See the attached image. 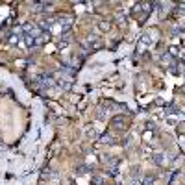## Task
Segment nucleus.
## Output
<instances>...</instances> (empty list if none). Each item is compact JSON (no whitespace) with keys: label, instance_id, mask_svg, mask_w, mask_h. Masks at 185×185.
Here are the masks:
<instances>
[{"label":"nucleus","instance_id":"1","mask_svg":"<svg viewBox=\"0 0 185 185\" xmlns=\"http://www.w3.org/2000/svg\"><path fill=\"white\" fill-rule=\"evenodd\" d=\"M37 81H39V85H41V87H45V89L54 87V78L48 76V74H41V76L37 78Z\"/></svg>","mask_w":185,"mask_h":185},{"label":"nucleus","instance_id":"2","mask_svg":"<svg viewBox=\"0 0 185 185\" xmlns=\"http://www.w3.org/2000/svg\"><path fill=\"white\" fill-rule=\"evenodd\" d=\"M152 159H154L155 165H159V167H165L167 163H168L167 154H152Z\"/></svg>","mask_w":185,"mask_h":185},{"label":"nucleus","instance_id":"3","mask_svg":"<svg viewBox=\"0 0 185 185\" xmlns=\"http://www.w3.org/2000/svg\"><path fill=\"white\" fill-rule=\"evenodd\" d=\"M58 20H59V24H61V28H63V32H68V28L72 26V17H68V15L59 17Z\"/></svg>","mask_w":185,"mask_h":185},{"label":"nucleus","instance_id":"4","mask_svg":"<svg viewBox=\"0 0 185 185\" xmlns=\"http://www.w3.org/2000/svg\"><path fill=\"white\" fill-rule=\"evenodd\" d=\"M52 26H54V19H45V20H41V22H39L41 32H50Z\"/></svg>","mask_w":185,"mask_h":185},{"label":"nucleus","instance_id":"5","mask_svg":"<svg viewBox=\"0 0 185 185\" xmlns=\"http://www.w3.org/2000/svg\"><path fill=\"white\" fill-rule=\"evenodd\" d=\"M50 6H52L50 2H39V4H33V6H32V9L39 13V11H45L46 8H50Z\"/></svg>","mask_w":185,"mask_h":185},{"label":"nucleus","instance_id":"6","mask_svg":"<svg viewBox=\"0 0 185 185\" xmlns=\"http://www.w3.org/2000/svg\"><path fill=\"white\" fill-rule=\"evenodd\" d=\"M22 39H24V45L28 46V48H33V46H35V37L33 35H22Z\"/></svg>","mask_w":185,"mask_h":185},{"label":"nucleus","instance_id":"7","mask_svg":"<svg viewBox=\"0 0 185 185\" xmlns=\"http://www.w3.org/2000/svg\"><path fill=\"white\" fill-rule=\"evenodd\" d=\"M146 48H148V45L145 43V41H141V39H139V43H137V52H145Z\"/></svg>","mask_w":185,"mask_h":185},{"label":"nucleus","instance_id":"8","mask_svg":"<svg viewBox=\"0 0 185 185\" xmlns=\"http://www.w3.org/2000/svg\"><path fill=\"white\" fill-rule=\"evenodd\" d=\"M93 183L94 185H104V176H94L93 178Z\"/></svg>","mask_w":185,"mask_h":185},{"label":"nucleus","instance_id":"9","mask_svg":"<svg viewBox=\"0 0 185 185\" xmlns=\"http://www.w3.org/2000/svg\"><path fill=\"white\" fill-rule=\"evenodd\" d=\"M9 43H11V45H17V43H19V39H17L15 33H11V35H9Z\"/></svg>","mask_w":185,"mask_h":185},{"label":"nucleus","instance_id":"10","mask_svg":"<svg viewBox=\"0 0 185 185\" xmlns=\"http://www.w3.org/2000/svg\"><path fill=\"white\" fill-rule=\"evenodd\" d=\"M143 154H145V157H150V155H152V150H150L148 146H145V148H143Z\"/></svg>","mask_w":185,"mask_h":185},{"label":"nucleus","instance_id":"11","mask_svg":"<svg viewBox=\"0 0 185 185\" xmlns=\"http://www.w3.org/2000/svg\"><path fill=\"white\" fill-rule=\"evenodd\" d=\"M59 85L63 87V89H71V84H68V81H63V80L59 81Z\"/></svg>","mask_w":185,"mask_h":185},{"label":"nucleus","instance_id":"12","mask_svg":"<svg viewBox=\"0 0 185 185\" xmlns=\"http://www.w3.org/2000/svg\"><path fill=\"white\" fill-rule=\"evenodd\" d=\"M102 141H104V143H113L111 141V135H104V137H102Z\"/></svg>","mask_w":185,"mask_h":185},{"label":"nucleus","instance_id":"13","mask_svg":"<svg viewBox=\"0 0 185 185\" xmlns=\"http://www.w3.org/2000/svg\"><path fill=\"white\" fill-rule=\"evenodd\" d=\"M87 135L89 137H96V132H94V130H87Z\"/></svg>","mask_w":185,"mask_h":185},{"label":"nucleus","instance_id":"14","mask_svg":"<svg viewBox=\"0 0 185 185\" xmlns=\"http://www.w3.org/2000/svg\"><path fill=\"white\" fill-rule=\"evenodd\" d=\"M170 56H178V48H176V46L170 48Z\"/></svg>","mask_w":185,"mask_h":185},{"label":"nucleus","instance_id":"15","mask_svg":"<svg viewBox=\"0 0 185 185\" xmlns=\"http://www.w3.org/2000/svg\"><path fill=\"white\" fill-rule=\"evenodd\" d=\"M100 28H102V30H109V22H107V24H106V22H102V24H100Z\"/></svg>","mask_w":185,"mask_h":185},{"label":"nucleus","instance_id":"16","mask_svg":"<svg viewBox=\"0 0 185 185\" xmlns=\"http://www.w3.org/2000/svg\"><path fill=\"white\" fill-rule=\"evenodd\" d=\"M78 172H80V174H85V172H87V167H80Z\"/></svg>","mask_w":185,"mask_h":185}]
</instances>
